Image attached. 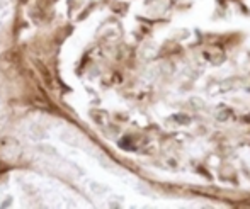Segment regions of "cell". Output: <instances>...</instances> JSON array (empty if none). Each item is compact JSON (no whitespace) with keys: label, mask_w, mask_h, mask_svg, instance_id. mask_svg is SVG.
<instances>
[{"label":"cell","mask_w":250,"mask_h":209,"mask_svg":"<svg viewBox=\"0 0 250 209\" xmlns=\"http://www.w3.org/2000/svg\"><path fill=\"white\" fill-rule=\"evenodd\" d=\"M36 66H38V70H39L41 77H43V80H44V83L49 87V89H53V78H51V73H49V70L46 68V65H43L41 61H36Z\"/></svg>","instance_id":"obj_1"}]
</instances>
